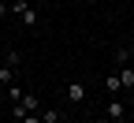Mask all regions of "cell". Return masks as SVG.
Wrapping results in <instances>:
<instances>
[{"instance_id": "8992f818", "label": "cell", "mask_w": 134, "mask_h": 123, "mask_svg": "<svg viewBox=\"0 0 134 123\" xmlns=\"http://www.w3.org/2000/svg\"><path fill=\"white\" fill-rule=\"evenodd\" d=\"M104 90H108L112 97L119 93V90H123V82H119V75H108V78H104Z\"/></svg>"}, {"instance_id": "8fae6325", "label": "cell", "mask_w": 134, "mask_h": 123, "mask_svg": "<svg viewBox=\"0 0 134 123\" xmlns=\"http://www.w3.org/2000/svg\"><path fill=\"white\" fill-rule=\"evenodd\" d=\"M4 97H8V90H4V86H0V104H4Z\"/></svg>"}, {"instance_id": "9c48e42d", "label": "cell", "mask_w": 134, "mask_h": 123, "mask_svg": "<svg viewBox=\"0 0 134 123\" xmlns=\"http://www.w3.org/2000/svg\"><path fill=\"white\" fill-rule=\"evenodd\" d=\"M60 119H63V116H60L56 108H45V112H41V123H60Z\"/></svg>"}, {"instance_id": "7a4b0ae2", "label": "cell", "mask_w": 134, "mask_h": 123, "mask_svg": "<svg viewBox=\"0 0 134 123\" xmlns=\"http://www.w3.org/2000/svg\"><path fill=\"white\" fill-rule=\"evenodd\" d=\"M104 116H108L112 123H127V104L112 97V101H108V108H104Z\"/></svg>"}, {"instance_id": "9a60e30c", "label": "cell", "mask_w": 134, "mask_h": 123, "mask_svg": "<svg viewBox=\"0 0 134 123\" xmlns=\"http://www.w3.org/2000/svg\"><path fill=\"white\" fill-rule=\"evenodd\" d=\"M78 123H82V119H78Z\"/></svg>"}, {"instance_id": "277c9868", "label": "cell", "mask_w": 134, "mask_h": 123, "mask_svg": "<svg viewBox=\"0 0 134 123\" xmlns=\"http://www.w3.org/2000/svg\"><path fill=\"white\" fill-rule=\"evenodd\" d=\"M115 75H119V82H123V90H134V67H130V63H123V67H119V71H115Z\"/></svg>"}, {"instance_id": "5b68a950", "label": "cell", "mask_w": 134, "mask_h": 123, "mask_svg": "<svg viewBox=\"0 0 134 123\" xmlns=\"http://www.w3.org/2000/svg\"><path fill=\"white\" fill-rule=\"evenodd\" d=\"M15 71H19V67H11V63H0V86H11V82H15Z\"/></svg>"}, {"instance_id": "7c38bea8", "label": "cell", "mask_w": 134, "mask_h": 123, "mask_svg": "<svg viewBox=\"0 0 134 123\" xmlns=\"http://www.w3.org/2000/svg\"><path fill=\"white\" fill-rule=\"evenodd\" d=\"M90 123H112V119H108V116H104V119H90Z\"/></svg>"}, {"instance_id": "4fadbf2b", "label": "cell", "mask_w": 134, "mask_h": 123, "mask_svg": "<svg viewBox=\"0 0 134 123\" xmlns=\"http://www.w3.org/2000/svg\"><path fill=\"white\" fill-rule=\"evenodd\" d=\"M37 4H52V0H37Z\"/></svg>"}, {"instance_id": "5bb4252c", "label": "cell", "mask_w": 134, "mask_h": 123, "mask_svg": "<svg viewBox=\"0 0 134 123\" xmlns=\"http://www.w3.org/2000/svg\"><path fill=\"white\" fill-rule=\"evenodd\" d=\"M60 123H63V119H60Z\"/></svg>"}, {"instance_id": "30bf717a", "label": "cell", "mask_w": 134, "mask_h": 123, "mask_svg": "<svg viewBox=\"0 0 134 123\" xmlns=\"http://www.w3.org/2000/svg\"><path fill=\"white\" fill-rule=\"evenodd\" d=\"M0 19H8V4H4V0H0Z\"/></svg>"}, {"instance_id": "3957f363", "label": "cell", "mask_w": 134, "mask_h": 123, "mask_svg": "<svg viewBox=\"0 0 134 123\" xmlns=\"http://www.w3.org/2000/svg\"><path fill=\"white\" fill-rule=\"evenodd\" d=\"M67 101L82 104V101H86V86H82V82H67Z\"/></svg>"}, {"instance_id": "52a82bcc", "label": "cell", "mask_w": 134, "mask_h": 123, "mask_svg": "<svg viewBox=\"0 0 134 123\" xmlns=\"http://www.w3.org/2000/svg\"><path fill=\"white\" fill-rule=\"evenodd\" d=\"M23 93H26V90H23L19 82H11V86H8V101H11V104H19V101H23Z\"/></svg>"}, {"instance_id": "6da1fadb", "label": "cell", "mask_w": 134, "mask_h": 123, "mask_svg": "<svg viewBox=\"0 0 134 123\" xmlns=\"http://www.w3.org/2000/svg\"><path fill=\"white\" fill-rule=\"evenodd\" d=\"M11 11H15V15H19V19H23V23H26L30 30H34V26H37V11H34V8L26 4V0H15V4H11Z\"/></svg>"}, {"instance_id": "ba28073f", "label": "cell", "mask_w": 134, "mask_h": 123, "mask_svg": "<svg viewBox=\"0 0 134 123\" xmlns=\"http://www.w3.org/2000/svg\"><path fill=\"white\" fill-rule=\"evenodd\" d=\"M19 104H23L26 112H37V93H23V101H19Z\"/></svg>"}]
</instances>
